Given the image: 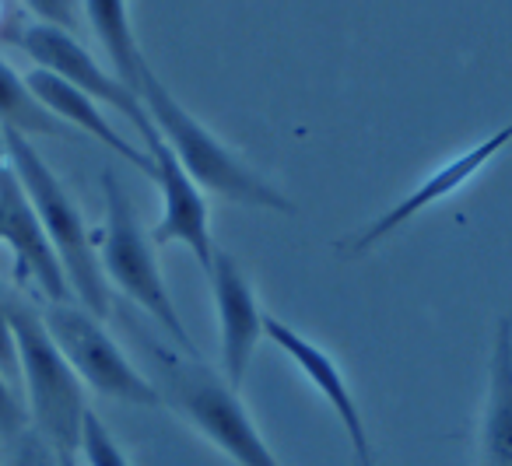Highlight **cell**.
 I'll use <instances>...</instances> for the list:
<instances>
[{"instance_id":"6da1fadb","label":"cell","mask_w":512,"mask_h":466,"mask_svg":"<svg viewBox=\"0 0 512 466\" xmlns=\"http://www.w3.org/2000/svg\"><path fill=\"white\" fill-rule=\"evenodd\" d=\"M144 102L155 134L162 137L165 148L176 155V162L186 169V176L200 186L204 193L228 200L239 207H256V211H278V214H299L292 197L278 190L267 176L253 169L235 148H228L211 127L197 120L169 88L162 85L155 71L141 74V88H137Z\"/></svg>"},{"instance_id":"7a4b0ae2","label":"cell","mask_w":512,"mask_h":466,"mask_svg":"<svg viewBox=\"0 0 512 466\" xmlns=\"http://www.w3.org/2000/svg\"><path fill=\"white\" fill-rule=\"evenodd\" d=\"M155 382L162 407L183 417L211 449H218L232 466H285L274 456L264 431L256 428L253 414L242 403L239 389H232L221 372H211L200 358H186L179 351L151 347Z\"/></svg>"},{"instance_id":"3957f363","label":"cell","mask_w":512,"mask_h":466,"mask_svg":"<svg viewBox=\"0 0 512 466\" xmlns=\"http://www.w3.org/2000/svg\"><path fill=\"white\" fill-rule=\"evenodd\" d=\"M0 148L4 158L15 169L18 183H22L25 197L32 200L43 225L46 239H50L53 253H57L64 277L71 284V295L78 305H85L88 312H95L99 319L109 316V284L102 277L99 267V249H95V235L88 228L85 214H81L78 200L71 197L60 176L50 169L43 155L36 151V144L25 134L15 130H0Z\"/></svg>"},{"instance_id":"277c9868","label":"cell","mask_w":512,"mask_h":466,"mask_svg":"<svg viewBox=\"0 0 512 466\" xmlns=\"http://www.w3.org/2000/svg\"><path fill=\"white\" fill-rule=\"evenodd\" d=\"M102 197H106V218H102V232L95 235V249H99V267L106 284L127 295L141 312H148L158 330L179 347V354L200 358L197 344H193L190 330H186L183 316L169 295L162 267H158V246L144 232L127 190L113 172L102 176Z\"/></svg>"},{"instance_id":"5b68a950","label":"cell","mask_w":512,"mask_h":466,"mask_svg":"<svg viewBox=\"0 0 512 466\" xmlns=\"http://www.w3.org/2000/svg\"><path fill=\"white\" fill-rule=\"evenodd\" d=\"M15 333L18 389L25 393L29 424L53 445V452H78L81 421L88 414L85 386L53 344L43 312L22 298H4Z\"/></svg>"},{"instance_id":"8992f818","label":"cell","mask_w":512,"mask_h":466,"mask_svg":"<svg viewBox=\"0 0 512 466\" xmlns=\"http://www.w3.org/2000/svg\"><path fill=\"white\" fill-rule=\"evenodd\" d=\"M43 323L85 389L102 400L130 403V407H162L155 382L127 358V351L116 344L95 312L78 302H60L46 305Z\"/></svg>"},{"instance_id":"52a82bcc","label":"cell","mask_w":512,"mask_h":466,"mask_svg":"<svg viewBox=\"0 0 512 466\" xmlns=\"http://www.w3.org/2000/svg\"><path fill=\"white\" fill-rule=\"evenodd\" d=\"M512 144V120L502 123V127L495 130L491 137H484V141L470 144L467 151H460V155L446 158L442 165H435L432 172H428L425 179H421L414 190H407L400 200H393L390 207H386L379 218H372L369 225L358 228L351 239L341 242V253L348 256V260H358V256L372 253V249L379 246L383 239H390L393 232H400L404 225H411L418 214H425L428 207L442 204V200H449L453 193H460L463 186L470 183V179H477L484 169H488L491 162H495L498 155H502L505 148Z\"/></svg>"},{"instance_id":"ba28073f","label":"cell","mask_w":512,"mask_h":466,"mask_svg":"<svg viewBox=\"0 0 512 466\" xmlns=\"http://www.w3.org/2000/svg\"><path fill=\"white\" fill-rule=\"evenodd\" d=\"M18 46L32 57V64L39 71L57 74L60 81L74 85L78 92L92 95L99 106H109L116 113H123L134 130L141 134V148L148 151L151 141H158L155 127H151L148 113H144V102L134 88H127L113 71L99 64L85 46L74 39V32L50 29V25H25V32L18 36Z\"/></svg>"},{"instance_id":"9c48e42d","label":"cell","mask_w":512,"mask_h":466,"mask_svg":"<svg viewBox=\"0 0 512 466\" xmlns=\"http://www.w3.org/2000/svg\"><path fill=\"white\" fill-rule=\"evenodd\" d=\"M264 340H271V344L299 368L302 379L316 389V396L327 403L330 414L341 421L351 452H355V466H379L376 445H372L369 424H365V414H362V407H358V396H355V389H351V379L344 375V368L337 365L334 354L278 316H267Z\"/></svg>"},{"instance_id":"30bf717a","label":"cell","mask_w":512,"mask_h":466,"mask_svg":"<svg viewBox=\"0 0 512 466\" xmlns=\"http://www.w3.org/2000/svg\"><path fill=\"white\" fill-rule=\"evenodd\" d=\"M207 281H211L214 312H218V372L228 386L242 393L256 347L264 340L267 312L260 309V298H256L246 270L225 249L214 253Z\"/></svg>"},{"instance_id":"8fae6325","label":"cell","mask_w":512,"mask_h":466,"mask_svg":"<svg viewBox=\"0 0 512 466\" xmlns=\"http://www.w3.org/2000/svg\"><path fill=\"white\" fill-rule=\"evenodd\" d=\"M148 155L155 158V179L151 183L162 193V214H158L155 228H151V242L158 249L162 246L190 249L193 260L207 274L218 246H214V235H211V207H207L204 190L186 176V169L165 148L162 137L148 144Z\"/></svg>"},{"instance_id":"7c38bea8","label":"cell","mask_w":512,"mask_h":466,"mask_svg":"<svg viewBox=\"0 0 512 466\" xmlns=\"http://www.w3.org/2000/svg\"><path fill=\"white\" fill-rule=\"evenodd\" d=\"M0 204H4V235H0V246H8L11 256H15V274L22 281L36 284L50 305L74 302L64 267H60L43 225H39L36 207L25 197L15 169L4 158V148H0Z\"/></svg>"},{"instance_id":"4fadbf2b","label":"cell","mask_w":512,"mask_h":466,"mask_svg":"<svg viewBox=\"0 0 512 466\" xmlns=\"http://www.w3.org/2000/svg\"><path fill=\"white\" fill-rule=\"evenodd\" d=\"M25 81H29L32 95L46 106V113L57 116L64 127L81 130L85 137H92V141H99L102 148L113 151L116 158H123V162L134 165V169H141L148 179H155V158H151L144 148H137V144H130L127 137L109 123V116L102 113V106L92 99V95L78 92L74 85L60 81L57 74L39 71V67H32V71L25 74Z\"/></svg>"},{"instance_id":"5bb4252c","label":"cell","mask_w":512,"mask_h":466,"mask_svg":"<svg viewBox=\"0 0 512 466\" xmlns=\"http://www.w3.org/2000/svg\"><path fill=\"white\" fill-rule=\"evenodd\" d=\"M477 466H512V316L495 326L488 354L481 424H477Z\"/></svg>"},{"instance_id":"9a60e30c","label":"cell","mask_w":512,"mask_h":466,"mask_svg":"<svg viewBox=\"0 0 512 466\" xmlns=\"http://www.w3.org/2000/svg\"><path fill=\"white\" fill-rule=\"evenodd\" d=\"M81 8H85L88 29L95 32L109 64H113V74L137 92L141 88V74L148 71V60H144L141 43L134 36L130 4L127 0H81Z\"/></svg>"},{"instance_id":"2e32d148","label":"cell","mask_w":512,"mask_h":466,"mask_svg":"<svg viewBox=\"0 0 512 466\" xmlns=\"http://www.w3.org/2000/svg\"><path fill=\"white\" fill-rule=\"evenodd\" d=\"M0 130L25 137H64L67 127L32 95L29 81L0 57Z\"/></svg>"},{"instance_id":"e0dca14e","label":"cell","mask_w":512,"mask_h":466,"mask_svg":"<svg viewBox=\"0 0 512 466\" xmlns=\"http://www.w3.org/2000/svg\"><path fill=\"white\" fill-rule=\"evenodd\" d=\"M78 459L81 466H134L116 435L106 428L99 414L88 407L85 421H81V438H78Z\"/></svg>"},{"instance_id":"ac0fdd59","label":"cell","mask_w":512,"mask_h":466,"mask_svg":"<svg viewBox=\"0 0 512 466\" xmlns=\"http://www.w3.org/2000/svg\"><path fill=\"white\" fill-rule=\"evenodd\" d=\"M25 428H29V410H25L22 389L0 372V438L15 442Z\"/></svg>"},{"instance_id":"d6986e66","label":"cell","mask_w":512,"mask_h":466,"mask_svg":"<svg viewBox=\"0 0 512 466\" xmlns=\"http://www.w3.org/2000/svg\"><path fill=\"white\" fill-rule=\"evenodd\" d=\"M22 8L36 15V25H50V29L74 32L81 22L78 0H22Z\"/></svg>"},{"instance_id":"ffe728a7","label":"cell","mask_w":512,"mask_h":466,"mask_svg":"<svg viewBox=\"0 0 512 466\" xmlns=\"http://www.w3.org/2000/svg\"><path fill=\"white\" fill-rule=\"evenodd\" d=\"M11 445H15V452H11V466H60L53 445L46 442L32 424Z\"/></svg>"},{"instance_id":"44dd1931","label":"cell","mask_w":512,"mask_h":466,"mask_svg":"<svg viewBox=\"0 0 512 466\" xmlns=\"http://www.w3.org/2000/svg\"><path fill=\"white\" fill-rule=\"evenodd\" d=\"M0 372L18 386V354H15V333H11L8 305L0 298Z\"/></svg>"},{"instance_id":"7402d4cb","label":"cell","mask_w":512,"mask_h":466,"mask_svg":"<svg viewBox=\"0 0 512 466\" xmlns=\"http://www.w3.org/2000/svg\"><path fill=\"white\" fill-rule=\"evenodd\" d=\"M57 459H60V466H81L78 452H57Z\"/></svg>"},{"instance_id":"603a6c76","label":"cell","mask_w":512,"mask_h":466,"mask_svg":"<svg viewBox=\"0 0 512 466\" xmlns=\"http://www.w3.org/2000/svg\"><path fill=\"white\" fill-rule=\"evenodd\" d=\"M0 235H4V204H0Z\"/></svg>"},{"instance_id":"cb8c5ba5","label":"cell","mask_w":512,"mask_h":466,"mask_svg":"<svg viewBox=\"0 0 512 466\" xmlns=\"http://www.w3.org/2000/svg\"><path fill=\"white\" fill-rule=\"evenodd\" d=\"M0 466H4V459H0Z\"/></svg>"}]
</instances>
